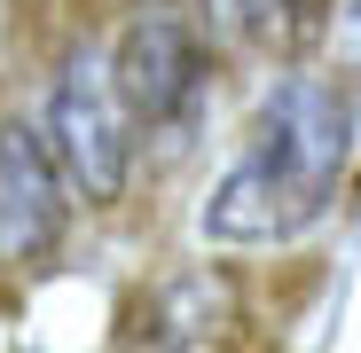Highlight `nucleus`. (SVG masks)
<instances>
[{
  "instance_id": "f257e3e1",
  "label": "nucleus",
  "mask_w": 361,
  "mask_h": 353,
  "mask_svg": "<svg viewBox=\"0 0 361 353\" xmlns=\"http://www.w3.org/2000/svg\"><path fill=\"white\" fill-rule=\"evenodd\" d=\"M345 149H353L345 94L314 71H283L259 94L252 149L212 181V197L197 212L204 244H283V235L314 228L322 204L338 197Z\"/></svg>"
},
{
  "instance_id": "f03ea898",
  "label": "nucleus",
  "mask_w": 361,
  "mask_h": 353,
  "mask_svg": "<svg viewBox=\"0 0 361 353\" xmlns=\"http://www.w3.org/2000/svg\"><path fill=\"white\" fill-rule=\"evenodd\" d=\"M39 142L47 157L63 165V181L79 204H118L126 197V173H134V126L110 94V63L102 55H71L55 71L47 102H39Z\"/></svg>"
},
{
  "instance_id": "7ed1b4c3",
  "label": "nucleus",
  "mask_w": 361,
  "mask_h": 353,
  "mask_svg": "<svg viewBox=\"0 0 361 353\" xmlns=\"http://www.w3.org/2000/svg\"><path fill=\"white\" fill-rule=\"evenodd\" d=\"M102 63H110V94L134 134H173L204 102V39L180 16H134Z\"/></svg>"
},
{
  "instance_id": "20e7f679",
  "label": "nucleus",
  "mask_w": 361,
  "mask_h": 353,
  "mask_svg": "<svg viewBox=\"0 0 361 353\" xmlns=\"http://www.w3.org/2000/svg\"><path fill=\"white\" fill-rule=\"evenodd\" d=\"M71 228V181L47 157L39 118H0V267H39Z\"/></svg>"
},
{
  "instance_id": "39448f33",
  "label": "nucleus",
  "mask_w": 361,
  "mask_h": 353,
  "mask_svg": "<svg viewBox=\"0 0 361 353\" xmlns=\"http://www.w3.org/2000/svg\"><path fill=\"white\" fill-rule=\"evenodd\" d=\"M228 290L212 275H173L149 306H134V330H126V353H197L212 337V314H220Z\"/></svg>"
},
{
  "instance_id": "423d86ee",
  "label": "nucleus",
  "mask_w": 361,
  "mask_h": 353,
  "mask_svg": "<svg viewBox=\"0 0 361 353\" xmlns=\"http://www.w3.org/2000/svg\"><path fill=\"white\" fill-rule=\"evenodd\" d=\"M212 16L235 39H283L290 32V0H212Z\"/></svg>"
},
{
  "instance_id": "0eeeda50",
  "label": "nucleus",
  "mask_w": 361,
  "mask_h": 353,
  "mask_svg": "<svg viewBox=\"0 0 361 353\" xmlns=\"http://www.w3.org/2000/svg\"><path fill=\"white\" fill-rule=\"evenodd\" d=\"M345 55H353V71H361V0H345Z\"/></svg>"
}]
</instances>
